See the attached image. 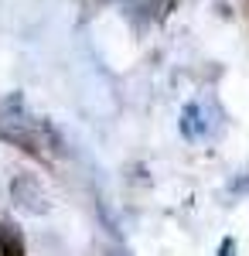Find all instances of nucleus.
Instances as JSON below:
<instances>
[{"mask_svg":"<svg viewBox=\"0 0 249 256\" xmlns=\"http://www.w3.org/2000/svg\"><path fill=\"white\" fill-rule=\"evenodd\" d=\"M0 140L14 144L20 154L41 158V134H38V120H31V113L24 110V96L10 92L0 102Z\"/></svg>","mask_w":249,"mask_h":256,"instance_id":"nucleus-1","label":"nucleus"},{"mask_svg":"<svg viewBox=\"0 0 249 256\" xmlns=\"http://www.w3.org/2000/svg\"><path fill=\"white\" fill-rule=\"evenodd\" d=\"M10 202L18 205L20 212H31V216H48L52 202L48 192L34 174H14L10 178Z\"/></svg>","mask_w":249,"mask_h":256,"instance_id":"nucleus-2","label":"nucleus"},{"mask_svg":"<svg viewBox=\"0 0 249 256\" xmlns=\"http://www.w3.org/2000/svg\"><path fill=\"white\" fill-rule=\"evenodd\" d=\"M178 126H181V137L192 140V144L208 134V123H205V113H202L198 102H188V106L181 110V123H178Z\"/></svg>","mask_w":249,"mask_h":256,"instance_id":"nucleus-3","label":"nucleus"},{"mask_svg":"<svg viewBox=\"0 0 249 256\" xmlns=\"http://www.w3.org/2000/svg\"><path fill=\"white\" fill-rule=\"evenodd\" d=\"M0 256H28L24 232L14 218H0Z\"/></svg>","mask_w":249,"mask_h":256,"instance_id":"nucleus-4","label":"nucleus"},{"mask_svg":"<svg viewBox=\"0 0 249 256\" xmlns=\"http://www.w3.org/2000/svg\"><path fill=\"white\" fill-rule=\"evenodd\" d=\"M218 256H236V239H232V236L222 239V246H218Z\"/></svg>","mask_w":249,"mask_h":256,"instance_id":"nucleus-5","label":"nucleus"},{"mask_svg":"<svg viewBox=\"0 0 249 256\" xmlns=\"http://www.w3.org/2000/svg\"><path fill=\"white\" fill-rule=\"evenodd\" d=\"M249 188V178H239V181H232V192H246Z\"/></svg>","mask_w":249,"mask_h":256,"instance_id":"nucleus-6","label":"nucleus"},{"mask_svg":"<svg viewBox=\"0 0 249 256\" xmlns=\"http://www.w3.org/2000/svg\"><path fill=\"white\" fill-rule=\"evenodd\" d=\"M120 4H126V0H120Z\"/></svg>","mask_w":249,"mask_h":256,"instance_id":"nucleus-7","label":"nucleus"}]
</instances>
